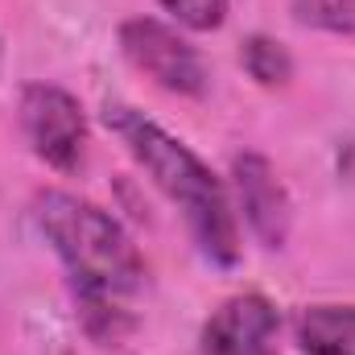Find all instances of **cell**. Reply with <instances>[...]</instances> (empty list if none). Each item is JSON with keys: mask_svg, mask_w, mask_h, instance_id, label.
<instances>
[{"mask_svg": "<svg viewBox=\"0 0 355 355\" xmlns=\"http://www.w3.org/2000/svg\"><path fill=\"white\" fill-rule=\"evenodd\" d=\"M107 128L128 145V153L145 166V174L157 182V190L182 207L202 257L215 265H236L240 232H236V215H232V202H227L219 178L182 141H174L166 128H157L153 120H145L132 107H120V103L107 107Z\"/></svg>", "mask_w": 355, "mask_h": 355, "instance_id": "1", "label": "cell"}, {"mask_svg": "<svg viewBox=\"0 0 355 355\" xmlns=\"http://www.w3.org/2000/svg\"><path fill=\"white\" fill-rule=\"evenodd\" d=\"M37 227L71 268L79 297H124L141 285L145 265L128 232L87 198L67 190H46L37 198Z\"/></svg>", "mask_w": 355, "mask_h": 355, "instance_id": "2", "label": "cell"}, {"mask_svg": "<svg viewBox=\"0 0 355 355\" xmlns=\"http://www.w3.org/2000/svg\"><path fill=\"white\" fill-rule=\"evenodd\" d=\"M120 50L157 87L174 91V95H202L207 91V67H202L198 50L186 46L170 25H162L153 17L124 21L120 25Z\"/></svg>", "mask_w": 355, "mask_h": 355, "instance_id": "3", "label": "cell"}, {"mask_svg": "<svg viewBox=\"0 0 355 355\" xmlns=\"http://www.w3.org/2000/svg\"><path fill=\"white\" fill-rule=\"evenodd\" d=\"M21 124L33 153L54 170H75L87 145V120L71 91L33 83L21 95Z\"/></svg>", "mask_w": 355, "mask_h": 355, "instance_id": "4", "label": "cell"}, {"mask_svg": "<svg viewBox=\"0 0 355 355\" xmlns=\"http://www.w3.org/2000/svg\"><path fill=\"white\" fill-rule=\"evenodd\" d=\"M281 318L261 293L227 297L202 327V355H272Z\"/></svg>", "mask_w": 355, "mask_h": 355, "instance_id": "5", "label": "cell"}, {"mask_svg": "<svg viewBox=\"0 0 355 355\" xmlns=\"http://www.w3.org/2000/svg\"><path fill=\"white\" fill-rule=\"evenodd\" d=\"M232 174H236V194H240V211L248 227L261 236L265 248H281L289 236V194L277 170L261 153H240Z\"/></svg>", "mask_w": 355, "mask_h": 355, "instance_id": "6", "label": "cell"}, {"mask_svg": "<svg viewBox=\"0 0 355 355\" xmlns=\"http://www.w3.org/2000/svg\"><path fill=\"white\" fill-rule=\"evenodd\" d=\"M293 331L306 355H355V306H306Z\"/></svg>", "mask_w": 355, "mask_h": 355, "instance_id": "7", "label": "cell"}, {"mask_svg": "<svg viewBox=\"0 0 355 355\" xmlns=\"http://www.w3.org/2000/svg\"><path fill=\"white\" fill-rule=\"evenodd\" d=\"M240 58H244V71H248L257 83H265V87H281V83H289V75H293V58H289V50H285L281 42L265 37V33L248 37Z\"/></svg>", "mask_w": 355, "mask_h": 355, "instance_id": "8", "label": "cell"}, {"mask_svg": "<svg viewBox=\"0 0 355 355\" xmlns=\"http://www.w3.org/2000/svg\"><path fill=\"white\" fill-rule=\"evenodd\" d=\"M293 17L310 29L327 33H352L355 29V0H293Z\"/></svg>", "mask_w": 355, "mask_h": 355, "instance_id": "9", "label": "cell"}, {"mask_svg": "<svg viewBox=\"0 0 355 355\" xmlns=\"http://www.w3.org/2000/svg\"><path fill=\"white\" fill-rule=\"evenodd\" d=\"M162 4H166V12L174 17L178 25L207 33V29H219L223 25L232 0H162Z\"/></svg>", "mask_w": 355, "mask_h": 355, "instance_id": "10", "label": "cell"}]
</instances>
